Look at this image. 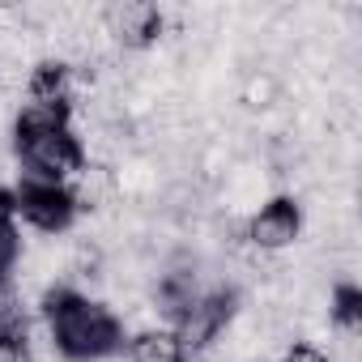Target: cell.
<instances>
[{
    "label": "cell",
    "instance_id": "6da1fadb",
    "mask_svg": "<svg viewBox=\"0 0 362 362\" xmlns=\"http://www.w3.org/2000/svg\"><path fill=\"white\" fill-rule=\"evenodd\" d=\"M43 320L52 328V345L64 362H103L124 349V320L90 294H73L69 286L43 294Z\"/></svg>",
    "mask_w": 362,
    "mask_h": 362
},
{
    "label": "cell",
    "instance_id": "7a4b0ae2",
    "mask_svg": "<svg viewBox=\"0 0 362 362\" xmlns=\"http://www.w3.org/2000/svg\"><path fill=\"white\" fill-rule=\"evenodd\" d=\"M81 166H86V153H81V141L69 128L64 132L18 136V184H56V188H69Z\"/></svg>",
    "mask_w": 362,
    "mask_h": 362
},
{
    "label": "cell",
    "instance_id": "3957f363",
    "mask_svg": "<svg viewBox=\"0 0 362 362\" xmlns=\"http://www.w3.org/2000/svg\"><path fill=\"white\" fill-rule=\"evenodd\" d=\"M13 201H18V214L39 235H64L77 218V205H73L69 188H56V184H18Z\"/></svg>",
    "mask_w": 362,
    "mask_h": 362
},
{
    "label": "cell",
    "instance_id": "277c9868",
    "mask_svg": "<svg viewBox=\"0 0 362 362\" xmlns=\"http://www.w3.org/2000/svg\"><path fill=\"white\" fill-rule=\"evenodd\" d=\"M298 235H303V209H298L294 201H286V197L260 205V209L243 222V239H247L256 252H286V247L298 243Z\"/></svg>",
    "mask_w": 362,
    "mask_h": 362
},
{
    "label": "cell",
    "instance_id": "5b68a950",
    "mask_svg": "<svg viewBox=\"0 0 362 362\" xmlns=\"http://www.w3.org/2000/svg\"><path fill=\"white\" fill-rule=\"evenodd\" d=\"M103 26L111 30L119 52H141L162 35V13L153 5H111L103 9Z\"/></svg>",
    "mask_w": 362,
    "mask_h": 362
},
{
    "label": "cell",
    "instance_id": "8992f818",
    "mask_svg": "<svg viewBox=\"0 0 362 362\" xmlns=\"http://www.w3.org/2000/svg\"><path fill=\"white\" fill-rule=\"evenodd\" d=\"M115 175L103 166V162H86L77 175H73V184H69V197L77 209H107L115 201Z\"/></svg>",
    "mask_w": 362,
    "mask_h": 362
},
{
    "label": "cell",
    "instance_id": "52a82bcc",
    "mask_svg": "<svg viewBox=\"0 0 362 362\" xmlns=\"http://www.w3.org/2000/svg\"><path fill=\"white\" fill-rule=\"evenodd\" d=\"M124 358L128 362H188L184 345L170 328H141L124 341Z\"/></svg>",
    "mask_w": 362,
    "mask_h": 362
},
{
    "label": "cell",
    "instance_id": "ba28073f",
    "mask_svg": "<svg viewBox=\"0 0 362 362\" xmlns=\"http://www.w3.org/2000/svg\"><path fill=\"white\" fill-rule=\"evenodd\" d=\"M73 119V107L69 103H47V98H26L13 115V128L18 136H35V132H64Z\"/></svg>",
    "mask_w": 362,
    "mask_h": 362
},
{
    "label": "cell",
    "instance_id": "9c48e42d",
    "mask_svg": "<svg viewBox=\"0 0 362 362\" xmlns=\"http://www.w3.org/2000/svg\"><path fill=\"white\" fill-rule=\"evenodd\" d=\"M243 103L252 111H269V107L286 103L281 98V77L277 73H247L243 77Z\"/></svg>",
    "mask_w": 362,
    "mask_h": 362
},
{
    "label": "cell",
    "instance_id": "30bf717a",
    "mask_svg": "<svg viewBox=\"0 0 362 362\" xmlns=\"http://www.w3.org/2000/svg\"><path fill=\"white\" fill-rule=\"evenodd\" d=\"M281 362H332V358L320 345H311V341H290L286 354H281Z\"/></svg>",
    "mask_w": 362,
    "mask_h": 362
},
{
    "label": "cell",
    "instance_id": "8fae6325",
    "mask_svg": "<svg viewBox=\"0 0 362 362\" xmlns=\"http://www.w3.org/2000/svg\"><path fill=\"white\" fill-rule=\"evenodd\" d=\"M0 362H35V354L22 341H5V337H0Z\"/></svg>",
    "mask_w": 362,
    "mask_h": 362
},
{
    "label": "cell",
    "instance_id": "7c38bea8",
    "mask_svg": "<svg viewBox=\"0 0 362 362\" xmlns=\"http://www.w3.org/2000/svg\"><path fill=\"white\" fill-rule=\"evenodd\" d=\"M5 226H18V201L9 188H0V230Z\"/></svg>",
    "mask_w": 362,
    "mask_h": 362
}]
</instances>
